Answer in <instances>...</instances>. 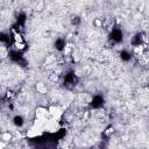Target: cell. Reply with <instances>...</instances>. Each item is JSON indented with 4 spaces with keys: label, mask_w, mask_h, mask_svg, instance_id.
I'll return each instance as SVG.
<instances>
[{
    "label": "cell",
    "mask_w": 149,
    "mask_h": 149,
    "mask_svg": "<svg viewBox=\"0 0 149 149\" xmlns=\"http://www.w3.org/2000/svg\"><path fill=\"white\" fill-rule=\"evenodd\" d=\"M11 139H12V135L9 133H2L1 134V141L8 142V141H11Z\"/></svg>",
    "instance_id": "3957f363"
},
{
    "label": "cell",
    "mask_w": 149,
    "mask_h": 149,
    "mask_svg": "<svg viewBox=\"0 0 149 149\" xmlns=\"http://www.w3.org/2000/svg\"><path fill=\"white\" fill-rule=\"evenodd\" d=\"M46 114H47V110H46V108L40 107V108H37V110H36V115H37V118L42 119Z\"/></svg>",
    "instance_id": "6da1fadb"
},
{
    "label": "cell",
    "mask_w": 149,
    "mask_h": 149,
    "mask_svg": "<svg viewBox=\"0 0 149 149\" xmlns=\"http://www.w3.org/2000/svg\"><path fill=\"white\" fill-rule=\"evenodd\" d=\"M94 25H96V26H97V27H100V26H101V25H103V22H101V21H100V20H99V19H97V20H96V21H94Z\"/></svg>",
    "instance_id": "8992f818"
},
{
    "label": "cell",
    "mask_w": 149,
    "mask_h": 149,
    "mask_svg": "<svg viewBox=\"0 0 149 149\" xmlns=\"http://www.w3.org/2000/svg\"><path fill=\"white\" fill-rule=\"evenodd\" d=\"M36 90L40 92V93H47V88L43 83H37L36 84Z\"/></svg>",
    "instance_id": "7a4b0ae2"
},
{
    "label": "cell",
    "mask_w": 149,
    "mask_h": 149,
    "mask_svg": "<svg viewBox=\"0 0 149 149\" xmlns=\"http://www.w3.org/2000/svg\"><path fill=\"white\" fill-rule=\"evenodd\" d=\"M49 80H51V82H57V76H56V75L49 76Z\"/></svg>",
    "instance_id": "5b68a950"
},
{
    "label": "cell",
    "mask_w": 149,
    "mask_h": 149,
    "mask_svg": "<svg viewBox=\"0 0 149 149\" xmlns=\"http://www.w3.org/2000/svg\"><path fill=\"white\" fill-rule=\"evenodd\" d=\"M43 7H44L43 1H40V2H38V5H37V11H42V9H43Z\"/></svg>",
    "instance_id": "277c9868"
}]
</instances>
